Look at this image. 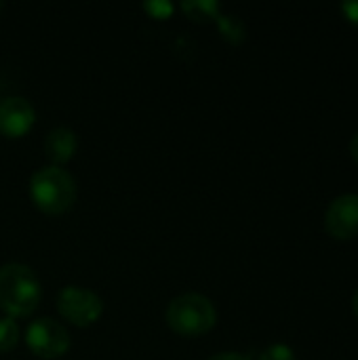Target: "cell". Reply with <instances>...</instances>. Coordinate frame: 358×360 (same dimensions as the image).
Returning a JSON list of instances; mask_svg holds the SVG:
<instances>
[{"instance_id":"obj_13","label":"cell","mask_w":358,"mask_h":360,"mask_svg":"<svg viewBox=\"0 0 358 360\" xmlns=\"http://www.w3.org/2000/svg\"><path fill=\"white\" fill-rule=\"evenodd\" d=\"M143 8L148 11L150 17H156V19H167L173 13V4L167 0H150L143 4Z\"/></svg>"},{"instance_id":"obj_10","label":"cell","mask_w":358,"mask_h":360,"mask_svg":"<svg viewBox=\"0 0 358 360\" xmlns=\"http://www.w3.org/2000/svg\"><path fill=\"white\" fill-rule=\"evenodd\" d=\"M217 21V27L222 32V36L230 42V44H241L247 36V30H245V23L236 17V15H222L215 19Z\"/></svg>"},{"instance_id":"obj_18","label":"cell","mask_w":358,"mask_h":360,"mask_svg":"<svg viewBox=\"0 0 358 360\" xmlns=\"http://www.w3.org/2000/svg\"><path fill=\"white\" fill-rule=\"evenodd\" d=\"M0 8H2V2H0Z\"/></svg>"},{"instance_id":"obj_11","label":"cell","mask_w":358,"mask_h":360,"mask_svg":"<svg viewBox=\"0 0 358 360\" xmlns=\"http://www.w3.org/2000/svg\"><path fill=\"white\" fill-rule=\"evenodd\" d=\"M19 342V327L17 323L6 316V319H0V352H8L17 346Z\"/></svg>"},{"instance_id":"obj_14","label":"cell","mask_w":358,"mask_h":360,"mask_svg":"<svg viewBox=\"0 0 358 360\" xmlns=\"http://www.w3.org/2000/svg\"><path fill=\"white\" fill-rule=\"evenodd\" d=\"M342 13H344V17L350 23L358 25V0H346V2H342Z\"/></svg>"},{"instance_id":"obj_2","label":"cell","mask_w":358,"mask_h":360,"mask_svg":"<svg viewBox=\"0 0 358 360\" xmlns=\"http://www.w3.org/2000/svg\"><path fill=\"white\" fill-rule=\"evenodd\" d=\"M30 194L34 205L46 215H61L76 200V181L61 167H42L32 175Z\"/></svg>"},{"instance_id":"obj_8","label":"cell","mask_w":358,"mask_h":360,"mask_svg":"<svg viewBox=\"0 0 358 360\" xmlns=\"http://www.w3.org/2000/svg\"><path fill=\"white\" fill-rule=\"evenodd\" d=\"M76 148H78L76 133L68 127H57L49 131L44 139V152L53 162H68L76 154Z\"/></svg>"},{"instance_id":"obj_7","label":"cell","mask_w":358,"mask_h":360,"mask_svg":"<svg viewBox=\"0 0 358 360\" xmlns=\"http://www.w3.org/2000/svg\"><path fill=\"white\" fill-rule=\"evenodd\" d=\"M36 120V112L25 97H4L0 101V133L6 137L25 135Z\"/></svg>"},{"instance_id":"obj_3","label":"cell","mask_w":358,"mask_h":360,"mask_svg":"<svg viewBox=\"0 0 358 360\" xmlns=\"http://www.w3.org/2000/svg\"><path fill=\"white\" fill-rule=\"evenodd\" d=\"M167 325L181 338H198L213 329L217 321L211 300L198 293H186L175 297L167 308Z\"/></svg>"},{"instance_id":"obj_4","label":"cell","mask_w":358,"mask_h":360,"mask_svg":"<svg viewBox=\"0 0 358 360\" xmlns=\"http://www.w3.org/2000/svg\"><path fill=\"white\" fill-rule=\"evenodd\" d=\"M57 310L72 325H76V327H89V325H93L101 316L103 302H101L99 295H95L89 289L65 287L59 293V297H57Z\"/></svg>"},{"instance_id":"obj_5","label":"cell","mask_w":358,"mask_h":360,"mask_svg":"<svg viewBox=\"0 0 358 360\" xmlns=\"http://www.w3.org/2000/svg\"><path fill=\"white\" fill-rule=\"evenodd\" d=\"M27 346L32 348L34 354L42 359H57L68 352L70 348V335L68 331L51 321V319H38L27 327Z\"/></svg>"},{"instance_id":"obj_1","label":"cell","mask_w":358,"mask_h":360,"mask_svg":"<svg viewBox=\"0 0 358 360\" xmlns=\"http://www.w3.org/2000/svg\"><path fill=\"white\" fill-rule=\"evenodd\" d=\"M40 283L23 264H6L0 268V308L11 319L30 316L40 302Z\"/></svg>"},{"instance_id":"obj_17","label":"cell","mask_w":358,"mask_h":360,"mask_svg":"<svg viewBox=\"0 0 358 360\" xmlns=\"http://www.w3.org/2000/svg\"><path fill=\"white\" fill-rule=\"evenodd\" d=\"M352 310H354V316L358 319V291L357 295H354V300H352Z\"/></svg>"},{"instance_id":"obj_6","label":"cell","mask_w":358,"mask_h":360,"mask_svg":"<svg viewBox=\"0 0 358 360\" xmlns=\"http://www.w3.org/2000/svg\"><path fill=\"white\" fill-rule=\"evenodd\" d=\"M325 230L335 240H352L358 236V194L338 196L325 213Z\"/></svg>"},{"instance_id":"obj_12","label":"cell","mask_w":358,"mask_h":360,"mask_svg":"<svg viewBox=\"0 0 358 360\" xmlns=\"http://www.w3.org/2000/svg\"><path fill=\"white\" fill-rule=\"evenodd\" d=\"M260 360H298L293 350L285 344H274V346H268L262 354Z\"/></svg>"},{"instance_id":"obj_9","label":"cell","mask_w":358,"mask_h":360,"mask_svg":"<svg viewBox=\"0 0 358 360\" xmlns=\"http://www.w3.org/2000/svg\"><path fill=\"white\" fill-rule=\"evenodd\" d=\"M181 11L194 21H207L219 17V2L215 0H184Z\"/></svg>"},{"instance_id":"obj_15","label":"cell","mask_w":358,"mask_h":360,"mask_svg":"<svg viewBox=\"0 0 358 360\" xmlns=\"http://www.w3.org/2000/svg\"><path fill=\"white\" fill-rule=\"evenodd\" d=\"M209 360H249V359H247V356H243V354H236V352H222V354L211 356Z\"/></svg>"},{"instance_id":"obj_16","label":"cell","mask_w":358,"mask_h":360,"mask_svg":"<svg viewBox=\"0 0 358 360\" xmlns=\"http://www.w3.org/2000/svg\"><path fill=\"white\" fill-rule=\"evenodd\" d=\"M350 154H352V158L358 162V133L352 137V141H350Z\"/></svg>"}]
</instances>
